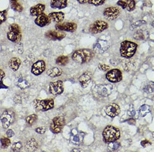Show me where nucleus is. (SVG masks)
I'll return each mask as SVG.
<instances>
[{"mask_svg":"<svg viewBox=\"0 0 154 152\" xmlns=\"http://www.w3.org/2000/svg\"><path fill=\"white\" fill-rule=\"evenodd\" d=\"M94 56V52L91 49H80L73 54L72 59L76 63L83 64L90 62Z\"/></svg>","mask_w":154,"mask_h":152,"instance_id":"1","label":"nucleus"},{"mask_svg":"<svg viewBox=\"0 0 154 152\" xmlns=\"http://www.w3.org/2000/svg\"><path fill=\"white\" fill-rule=\"evenodd\" d=\"M137 45L129 41H124L121 43L120 52L121 56L125 58H131L136 51Z\"/></svg>","mask_w":154,"mask_h":152,"instance_id":"2","label":"nucleus"},{"mask_svg":"<svg viewBox=\"0 0 154 152\" xmlns=\"http://www.w3.org/2000/svg\"><path fill=\"white\" fill-rule=\"evenodd\" d=\"M7 38L13 43H20L22 38V34L21 27L18 24L13 23L9 25L7 32Z\"/></svg>","mask_w":154,"mask_h":152,"instance_id":"3","label":"nucleus"},{"mask_svg":"<svg viewBox=\"0 0 154 152\" xmlns=\"http://www.w3.org/2000/svg\"><path fill=\"white\" fill-rule=\"evenodd\" d=\"M103 136L106 142H116L120 138V133L118 129L113 126L109 125L104 129Z\"/></svg>","mask_w":154,"mask_h":152,"instance_id":"4","label":"nucleus"},{"mask_svg":"<svg viewBox=\"0 0 154 152\" xmlns=\"http://www.w3.org/2000/svg\"><path fill=\"white\" fill-rule=\"evenodd\" d=\"M33 106L36 110L44 112L52 109L54 108V101L52 99L44 100L35 99L33 102Z\"/></svg>","mask_w":154,"mask_h":152,"instance_id":"5","label":"nucleus"},{"mask_svg":"<svg viewBox=\"0 0 154 152\" xmlns=\"http://www.w3.org/2000/svg\"><path fill=\"white\" fill-rule=\"evenodd\" d=\"M0 119L3 128L7 129L15 121V114L12 110H6L1 115Z\"/></svg>","mask_w":154,"mask_h":152,"instance_id":"6","label":"nucleus"},{"mask_svg":"<svg viewBox=\"0 0 154 152\" xmlns=\"http://www.w3.org/2000/svg\"><path fill=\"white\" fill-rule=\"evenodd\" d=\"M108 28V24L102 20H97L91 24L89 27V32L93 34L100 33Z\"/></svg>","mask_w":154,"mask_h":152,"instance_id":"7","label":"nucleus"},{"mask_svg":"<svg viewBox=\"0 0 154 152\" xmlns=\"http://www.w3.org/2000/svg\"><path fill=\"white\" fill-rule=\"evenodd\" d=\"M65 124V120L63 116H58L52 119L50 125V130L56 134L59 133L62 130Z\"/></svg>","mask_w":154,"mask_h":152,"instance_id":"8","label":"nucleus"},{"mask_svg":"<svg viewBox=\"0 0 154 152\" xmlns=\"http://www.w3.org/2000/svg\"><path fill=\"white\" fill-rule=\"evenodd\" d=\"M121 10L119 7L111 6L106 8L103 12V15L106 20L113 21L120 16Z\"/></svg>","mask_w":154,"mask_h":152,"instance_id":"9","label":"nucleus"},{"mask_svg":"<svg viewBox=\"0 0 154 152\" xmlns=\"http://www.w3.org/2000/svg\"><path fill=\"white\" fill-rule=\"evenodd\" d=\"M78 25L73 22H62L61 23L56 24L55 28L57 30L66 32H74L77 30Z\"/></svg>","mask_w":154,"mask_h":152,"instance_id":"10","label":"nucleus"},{"mask_svg":"<svg viewBox=\"0 0 154 152\" xmlns=\"http://www.w3.org/2000/svg\"><path fill=\"white\" fill-rule=\"evenodd\" d=\"M113 90V86L111 84L98 85L94 89L95 91L102 97H107L111 95Z\"/></svg>","mask_w":154,"mask_h":152,"instance_id":"11","label":"nucleus"},{"mask_svg":"<svg viewBox=\"0 0 154 152\" xmlns=\"http://www.w3.org/2000/svg\"><path fill=\"white\" fill-rule=\"evenodd\" d=\"M84 134L77 129H73L71 132L70 142L75 145H80L82 143Z\"/></svg>","mask_w":154,"mask_h":152,"instance_id":"12","label":"nucleus"},{"mask_svg":"<svg viewBox=\"0 0 154 152\" xmlns=\"http://www.w3.org/2000/svg\"><path fill=\"white\" fill-rule=\"evenodd\" d=\"M50 93L53 95H58L63 93L64 91L62 81H58L50 82L49 87Z\"/></svg>","mask_w":154,"mask_h":152,"instance_id":"13","label":"nucleus"},{"mask_svg":"<svg viewBox=\"0 0 154 152\" xmlns=\"http://www.w3.org/2000/svg\"><path fill=\"white\" fill-rule=\"evenodd\" d=\"M106 77L110 82L113 83L119 82L122 79V73L119 69H113L108 72Z\"/></svg>","mask_w":154,"mask_h":152,"instance_id":"14","label":"nucleus"},{"mask_svg":"<svg viewBox=\"0 0 154 152\" xmlns=\"http://www.w3.org/2000/svg\"><path fill=\"white\" fill-rule=\"evenodd\" d=\"M52 20L49 16L43 13L40 14L38 16H36L34 20V23L36 25L40 27H44L49 25L51 23Z\"/></svg>","mask_w":154,"mask_h":152,"instance_id":"15","label":"nucleus"},{"mask_svg":"<svg viewBox=\"0 0 154 152\" xmlns=\"http://www.w3.org/2000/svg\"><path fill=\"white\" fill-rule=\"evenodd\" d=\"M45 36L48 39L52 41H61L65 38L66 34L61 31L51 30L45 33Z\"/></svg>","mask_w":154,"mask_h":152,"instance_id":"16","label":"nucleus"},{"mask_svg":"<svg viewBox=\"0 0 154 152\" xmlns=\"http://www.w3.org/2000/svg\"><path fill=\"white\" fill-rule=\"evenodd\" d=\"M46 65L45 62L42 60H40L32 65L31 72L34 75H39L44 71Z\"/></svg>","mask_w":154,"mask_h":152,"instance_id":"17","label":"nucleus"},{"mask_svg":"<svg viewBox=\"0 0 154 152\" xmlns=\"http://www.w3.org/2000/svg\"><path fill=\"white\" fill-rule=\"evenodd\" d=\"M110 45L108 42L104 40H99L93 46L95 52L102 53L109 48Z\"/></svg>","mask_w":154,"mask_h":152,"instance_id":"18","label":"nucleus"},{"mask_svg":"<svg viewBox=\"0 0 154 152\" xmlns=\"http://www.w3.org/2000/svg\"><path fill=\"white\" fill-rule=\"evenodd\" d=\"M105 112L108 116L111 117H115L120 114V107L117 104H111L106 107Z\"/></svg>","mask_w":154,"mask_h":152,"instance_id":"19","label":"nucleus"},{"mask_svg":"<svg viewBox=\"0 0 154 152\" xmlns=\"http://www.w3.org/2000/svg\"><path fill=\"white\" fill-rule=\"evenodd\" d=\"M49 16L52 21L56 24H59L62 23L64 20L65 14L62 11H54L49 13Z\"/></svg>","mask_w":154,"mask_h":152,"instance_id":"20","label":"nucleus"},{"mask_svg":"<svg viewBox=\"0 0 154 152\" xmlns=\"http://www.w3.org/2000/svg\"><path fill=\"white\" fill-rule=\"evenodd\" d=\"M45 4L39 3L33 6L30 8L29 13L32 16H37L44 12L45 10Z\"/></svg>","mask_w":154,"mask_h":152,"instance_id":"21","label":"nucleus"},{"mask_svg":"<svg viewBox=\"0 0 154 152\" xmlns=\"http://www.w3.org/2000/svg\"><path fill=\"white\" fill-rule=\"evenodd\" d=\"M50 7L54 9H63L68 5V0H50Z\"/></svg>","mask_w":154,"mask_h":152,"instance_id":"22","label":"nucleus"},{"mask_svg":"<svg viewBox=\"0 0 154 152\" xmlns=\"http://www.w3.org/2000/svg\"><path fill=\"white\" fill-rule=\"evenodd\" d=\"M79 82L82 87L86 88L89 86L91 80V74L90 72H86L81 75L79 77Z\"/></svg>","mask_w":154,"mask_h":152,"instance_id":"23","label":"nucleus"},{"mask_svg":"<svg viewBox=\"0 0 154 152\" xmlns=\"http://www.w3.org/2000/svg\"><path fill=\"white\" fill-rule=\"evenodd\" d=\"M39 144L34 138H31L27 140L25 145V149L28 152H34L38 149Z\"/></svg>","mask_w":154,"mask_h":152,"instance_id":"24","label":"nucleus"},{"mask_svg":"<svg viewBox=\"0 0 154 152\" xmlns=\"http://www.w3.org/2000/svg\"><path fill=\"white\" fill-rule=\"evenodd\" d=\"M21 60L17 57H12L9 62V66L13 71H16L20 68Z\"/></svg>","mask_w":154,"mask_h":152,"instance_id":"25","label":"nucleus"},{"mask_svg":"<svg viewBox=\"0 0 154 152\" xmlns=\"http://www.w3.org/2000/svg\"><path fill=\"white\" fill-rule=\"evenodd\" d=\"M15 84L16 86H18L19 88L21 89H25L26 88L29 87L30 84L25 79L20 75L19 77H17L16 81L15 82Z\"/></svg>","mask_w":154,"mask_h":152,"instance_id":"26","label":"nucleus"},{"mask_svg":"<svg viewBox=\"0 0 154 152\" xmlns=\"http://www.w3.org/2000/svg\"><path fill=\"white\" fill-rule=\"evenodd\" d=\"M149 37V33L147 31L138 30L134 34V38L136 40L143 41L147 39Z\"/></svg>","mask_w":154,"mask_h":152,"instance_id":"27","label":"nucleus"},{"mask_svg":"<svg viewBox=\"0 0 154 152\" xmlns=\"http://www.w3.org/2000/svg\"><path fill=\"white\" fill-rule=\"evenodd\" d=\"M62 73V71L58 67H54L50 69L47 71V74L49 76L51 77H55L59 76Z\"/></svg>","mask_w":154,"mask_h":152,"instance_id":"28","label":"nucleus"},{"mask_svg":"<svg viewBox=\"0 0 154 152\" xmlns=\"http://www.w3.org/2000/svg\"><path fill=\"white\" fill-rule=\"evenodd\" d=\"M154 90V82H147L143 86V90L147 94L152 93Z\"/></svg>","mask_w":154,"mask_h":152,"instance_id":"29","label":"nucleus"},{"mask_svg":"<svg viewBox=\"0 0 154 152\" xmlns=\"http://www.w3.org/2000/svg\"><path fill=\"white\" fill-rule=\"evenodd\" d=\"M150 111H151L150 107L147 105H144L140 107V109L139 110V113L141 116L144 117L148 113H150Z\"/></svg>","mask_w":154,"mask_h":152,"instance_id":"30","label":"nucleus"},{"mask_svg":"<svg viewBox=\"0 0 154 152\" xmlns=\"http://www.w3.org/2000/svg\"><path fill=\"white\" fill-rule=\"evenodd\" d=\"M68 62H69V59L67 56H60L56 59V63L58 65L62 66H65L68 63Z\"/></svg>","mask_w":154,"mask_h":152,"instance_id":"31","label":"nucleus"},{"mask_svg":"<svg viewBox=\"0 0 154 152\" xmlns=\"http://www.w3.org/2000/svg\"><path fill=\"white\" fill-rule=\"evenodd\" d=\"M10 6L13 10L18 13H21L23 10V6L19 2H11Z\"/></svg>","mask_w":154,"mask_h":152,"instance_id":"32","label":"nucleus"},{"mask_svg":"<svg viewBox=\"0 0 154 152\" xmlns=\"http://www.w3.org/2000/svg\"><path fill=\"white\" fill-rule=\"evenodd\" d=\"M1 147L3 149H7L8 147H9V145H10L11 142L9 138H6V137H2L1 140Z\"/></svg>","mask_w":154,"mask_h":152,"instance_id":"33","label":"nucleus"},{"mask_svg":"<svg viewBox=\"0 0 154 152\" xmlns=\"http://www.w3.org/2000/svg\"><path fill=\"white\" fill-rule=\"evenodd\" d=\"M127 3L126 9L129 11H132L135 9L136 2L135 0H126Z\"/></svg>","mask_w":154,"mask_h":152,"instance_id":"34","label":"nucleus"},{"mask_svg":"<svg viewBox=\"0 0 154 152\" xmlns=\"http://www.w3.org/2000/svg\"><path fill=\"white\" fill-rule=\"evenodd\" d=\"M120 147V143L117 142H109V144L108 145V150L113 152L117 150Z\"/></svg>","mask_w":154,"mask_h":152,"instance_id":"35","label":"nucleus"},{"mask_svg":"<svg viewBox=\"0 0 154 152\" xmlns=\"http://www.w3.org/2000/svg\"><path fill=\"white\" fill-rule=\"evenodd\" d=\"M37 119H38V116L37 115L32 114L27 116L26 118V120L29 125H32L37 121Z\"/></svg>","mask_w":154,"mask_h":152,"instance_id":"36","label":"nucleus"},{"mask_svg":"<svg viewBox=\"0 0 154 152\" xmlns=\"http://www.w3.org/2000/svg\"><path fill=\"white\" fill-rule=\"evenodd\" d=\"M106 0H90L88 4L95 6H100L104 5Z\"/></svg>","mask_w":154,"mask_h":152,"instance_id":"37","label":"nucleus"},{"mask_svg":"<svg viewBox=\"0 0 154 152\" xmlns=\"http://www.w3.org/2000/svg\"><path fill=\"white\" fill-rule=\"evenodd\" d=\"M7 10H0V25L4 23L7 20Z\"/></svg>","mask_w":154,"mask_h":152,"instance_id":"38","label":"nucleus"},{"mask_svg":"<svg viewBox=\"0 0 154 152\" xmlns=\"http://www.w3.org/2000/svg\"><path fill=\"white\" fill-rule=\"evenodd\" d=\"M22 148V145L21 142H18L13 144L11 149L13 152H19L21 150Z\"/></svg>","mask_w":154,"mask_h":152,"instance_id":"39","label":"nucleus"},{"mask_svg":"<svg viewBox=\"0 0 154 152\" xmlns=\"http://www.w3.org/2000/svg\"><path fill=\"white\" fill-rule=\"evenodd\" d=\"M146 23H147V22L145 21H144V20L138 21L136 22L135 23L132 24V26H131V28H132V29H133L136 28L137 27H139V26H142V25L145 24Z\"/></svg>","mask_w":154,"mask_h":152,"instance_id":"40","label":"nucleus"},{"mask_svg":"<svg viewBox=\"0 0 154 152\" xmlns=\"http://www.w3.org/2000/svg\"><path fill=\"white\" fill-rule=\"evenodd\" d=\"M117 4L122 8L123 9H125L127 7V3L126 1L123 0H119L118 2H117Z\"/></svg>","mask_w":154,"mask_h":152,"instance_id":"41","label":"nucleus"},{"mask_svg":"<svg viewBox=\"0 0 154 152\" xmlns=\"http://www.w3.org/2000/svg\"><path fill=\"white\" fill-rule=\"evenodd\" d=\"M36 132L38 133V134H43L45 133V132L46 131V129L44 127H38L36 128L35 130Z\"/></svg>","mask_w":154,"mask_h":152,"instance_id":"42","label":"nucleus"},{"mask_svg":"<svg viewBox=\"0 0 154 152\" xmlns=\"http://www.w3.org/2000/svg\"><path fill=\"white\" fill-rule=\"evenodd\" d=\"M98 68L100 70L105 71L106 70L109 69L110 67L107 65L100 64L99 65Z\"/></svg>","mask_w":154,"mask_h":152,"instance_id":"43","label":"nucleus"},{"mask_svg":"<svg viewBox=\"0 0 154 152\" xmlns=\"http://www.w3.org/2000/svg\"><path fill=\"white\" fill-rule=\"evenodd\" d=\"M141 145L142 147L145 148V147H147V146L152 145V143L149 142V141H148V140H144L143 141H142L141 142Z\"/></svg>","mask_w":154,"mask_h":152,"instance_id":"44","label":"nucleus"},{"mask_svg":"<svg viewBox=\"0 0 154 152\" xmlns=\"http://www.w3.org/2000/svg\"><path fill=\"white\" fill-rule=\"evenodd\" d=\"M6 135H7L8 137L10 138V137H12L14 136V132L13 131V130L9 129V130H8L7 132H6Z\"/></svg>","mask_w":154,"mask_h":152,"instance_id":"45","label":"nucleus"},{"mask_svg":"<svg viewBox=\"0 0 154 152\" xmlns=\"http://www.w3.org/2000/svg\"><path fill=\"white\" fill-rule=\"evenodd\" d=\"M130 109L128 111V114L130 116H134L135 115V110L133 109V108H130Z\"/></svg>","mask_w":154,"mask_h":152,"instance_id":"46","label":"nucleus"},{"mask_svg":"<svg viewBox=\"0 0 154 152\" xmlns=\"http://www.w3.org/2000/svg\"><path fill=\"white\" fill-rule=\"evenodd\" d=\"M5 76V72L0 69V82L2 81V79Z\"/></svg>","mask_w":154,"mask_h":152,"instance_id":"47","label":"nucleus"},{"mask_svg":"<svg viewBox=\"0 0 154 152\" xmlns=\"http://www.w3.org/2000/svg\"><path fill=\"white\" fill-rule=\"evenodd\" d=\"M77 2H78L80 4H88L90 0H76Z\"/></svg>","mask_w":154,"mask_h":152,"instance_id":"48","label":"nucleus"},{"mask_svg":"<svg viewBox=\"0 0 154 152\" xmlns=\"http://www.w3.org/2000/svg\"><path fill=\"white\" fill-rule=\"evenodd\" d=\"M8 87L4 84L3 82L2 81L0 82V89H7Z\"/></svg>","mask_w":154,"mask_h":152,"instance_id":"49","label":"nucleus"},{"mask_svg":"<svg viewBox=\"0 0 154 152\" xmlns=\"http://www.w3.org/2000/svg\"><path fill=\"white\" fill-rule=\"evenodd\" d=\"M19 0H10V2H19Z\"/></svg>","mask_w":154,"mask_h":152,"instance_id":"50","label":"nucleus"}]
</instances>
